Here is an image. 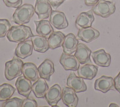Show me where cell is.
Here are the masks:
<instances>
[{"mask_svg":"<svg viewBox=\"0 0 120 107\" xmlns=\"http://www.w3.org/2000/svg\"><path fill=\"white\" fill-rule=\"evenodd\" d=\"M16 88L11 84L5 83L0 85V102H5L11 98Z\"/></svg>","mask_w":120,"mask_h":107,"instance_id":"26","label":"cell"},{"mask_svg":"<svg viewBox=\"0 0 120 107\" xmlns=\"http://www.w3.org/2000/svg\"><path fill=\"white\" fill-rule=\"evenodd\" d=\"M115 87L114 80L111 76H101L97 79L94 83V88L96 90L106 93Z\"/></svg>","mask_w":120,"mask_h":107,"instance_id":"11","label":"cell"},{"mask_svg":"<svg viewBox=\"0 0 120 107\" xmlns=\"http://www.w3.org/2000/svg\"><path fill=\"white\" fill-rule=\"evenodd\" d=\"M66 0H49V3L54 9H56L60 7Z\"/></svg>","mask_w":120,"mask_h":107,"instance_id":"31","label":"cell"},{"mask_svg":"<svg viewBox=\"0 0 120 107\" xmlns=\"http://www.w3.org/2000/svg\"><path fill=\"white\" fill-rule=\"evenodd\" d=\"M109 107H119V106L116 103H111L109 105Z\"/></svg>","mask_w":120,"mask_h":107,"instance_id":"34","label":"cell"},{"mask_svg":"<svg viewBox=\"0 0 120 107\" xmlns=\"http://www.w3.org/2000/svg\"><path fill=\"white\" fill-rule=\"evenodd\" d=\"M93 61L96 65L100 67H108L111 63V56L104 50H99L91 53Z\"/></svg>","mask_w":120,"mask_h":107,"instance_id":"13","label":"cell"},{"mask_svg":"<svg viewBox=\"0 0 120 107\" xmlns=\"http://www.w3.org/2000/svg\"><path fill=\"white\" fill-rule=\"evenodd\" d=\"M65 38V36L62 32L53 31L48 38V42L49 46L51 50H55L62 46Z\"/></svg>","mask_w":120,"mask_h":107,"instance_id":"25","label":"cell"},{"mask_svg":"<svg viewBox=\"0 0 120 107\" xmlns=\"http://www.w3.org/2000/svg\"><path fill=\"white\" fill-rule=\"evenodd\" d=\"M33 49L34 47L31 40L27 39L18 43L15 50V55L17 57L24 59L32 55Z\"/></svg>","mask_w":120,"mask_h":107,"instance_id":"10","label":"cell"},{"mask_svg":"<svg viewBox=\"0 0 120 107\" xmlns=\"http://www.w3.org/2000/svg\"><path fill=\"white\" fill-rule=\"evenodd\" d=\"M23 76L31 82H36L40 78L38 67L33 63H25L22 68Z\"/></svg>","mask_w":120,"mask_h":107,"instance_id":"19","label":"cell"},{"mask_svg":"<svg viewBox=\"0 0 120 107\" xmlns=\"http://www.w3.org/2000/svg\"><path fill=\"white\" fill-rule=\"evenodd\" d=\"M78 73L79 76L83 79L91 80L97 75L98 67L97 66L88 63L79 67L78 70Z\"/></svg>","mask_w":120,"mask_h":107,"instance_id":"22","label":"cell"},{"mask_svg":"<svg viewBox=\"0 0 120 107\" xmlns=\"http://www.w3.org/2000/svg\"><path fill=\"white\" fill-rule=\"evenodd\" d=\"M99 36L100 32L91 27L79 30L78 33V38L86 43L91 42L98 38Z\"/></svg>","mask_w":120,"mask_h":107,"instance_id":"17","label":"cell"},{"mask_svg":"<svg viewBox=\"0 0 120 107\" xmlns=\"http://www.w3.org/2000/svg\"><path fill=\"white\" fill-rule=\"evenodd\" d=\"M62 90L61 86L55 84L48 89L45 98L48 104L52 107H58L57 103L62 99Z\"/></svg>","mask_w":120,"mask_h":107,"instance_id":"6","label":"cell"},{"mask_svg":"<svg viewBox=\"0 0 120 107\" xmlns=\"http://www.w3.org/2000/svg\"><path fill=\"white\" fill-rule=\"evenodd\" d=\"M33 36V34L31 28L25 25L11 27L7 34V37L10 42L18 43L30 38Z\"/></svg>","mask_w":120,"mask_h":107,"instance_id":"1","label":"cell"},{"mask_svg":"<svg viewBox=\"0 0 120 107\" xmlns=\"http://www.w3.org/2000/svg\"><path fill=\"white\" fill-rule=\"evenodd\" d=\"M115 9V5L113 2L106 0H100L93 7L92 11L96 15L106 18L113 15Z\"/></svg>","mask_w":120,"mask_h":107,"instance_id":"4","label":"cell"},{"mask_svg":"<svg viewBox=\"0 0 120 107\" xmlns=\"http://www.w3.org/2000/svg\"><path fill=\"white\" fill-rule=\"evenodd\" d=\"M22 99L18 98H10L8 100H6L2 105L3 107H22Z\"/></svg>","mask_w":120,"mask_h":107,"instance_id":"28","label":"cell"},{"mask_svg":"<svg viewBox=\"0 0 120 107\" xmlns=\"http://www.w3.org/2000/svg\"><path fill=\"white\" fill-rule=\"evenodd\" d=\"M35 13L33 5L25 4L16 8L13 15L12 21L18 25H24L28 23Z\"/></svg>","mask_w":120,"mask_h":107,"instance_id":"2","label":"cell"},{"mask_svg":"<svg viewBox=\"0 0 120 107\" xmlns=\"http://www.w3.org/2000/svg\"><path fill=\"white\" fill-rule=\"evenodd\" d=\"M99 1L100 0H84L85 4L88 6H95Z\"/></svg>","mask_w":120,"mask_h":107,"instance_id":"33","label":"cell"},{"mask_svg":"<svg viewBox=\"0 0 120 107\" xmlns=\"http://www.w3.org/2000/svg\"><path fill=\"white\" fill-rule=\"evenodd\" d=\"M67 85L70 88L74 90L76 93L86 92L87 90L83 78L79 76H76L74 72H71L68 76L67 80Z\"/></svg>","mask_w":120,"mask_h":107,"instance_id":"8","label":"cell"},{"mask_svg":"<svg viewBox=\"0 0 120 107\" xmlns=\"http://www.w3.org/2000/svg\"><path fill=\"white\" fill-rule=\"evenodd\" d=\"M15 85L19 95L25 98H28L32 92L33 85L31 81L24 76H19L16 81Z\"/></svg>","mask_w":120,"mask_h":107,"instance_id":"12","label":"cell"},{"mask_svg":"<svg viewBox=\"0 0 120 107\" xmlns=\"http://www.w3.org/2000/svg\"><path fill=\"white\" fill-rule=\"evenodd\" d=\"M94 21V16L93 13V11L82 12L78 15L76 18L75 25L78 30H81L85 28L91 27Z\"/></svg>","mask_w":120,"mask_h":107,"instance_id":"14","label":"cell"},{"mask_svg":"<svg viewBox=\"0 0 120 107\" xmlns=\"http://www.w3.org/2000/svg\"><path fill=\"white\" fill-rule=\"evenodd\" d=\"M60 63L66 70L76 71L80 65V63L75 55H68L64 52L60 57Z\"/></svg>","mask_w":120,"mask_h":107,"instance_id":"9","label":"cell"},{"mask_svg":"<svg viewBox=\"0 0 120 107\" xmlns=\"http://www.w3.org/2000/svg\"><path fill=\"white\" fill-rule=\"evenodd\" d=\"M91 55V51L90 48L83 43H79L77 46L76 51H75V56L79 61L80 64L85 65L91 63L90 55Z\"/></svg>","mask_w":120,"mask_h":107,"instance_id":"15","label":"cell"},{"mask_svg":"<svg viewBox=\"0 0 120 107\" xmlns=\"http://www.w3.org/2000/svg\"><path fill=\"white\" fill-rule=\"evenodd\" d=\"M30 39L33 44L34 50L40 53H45L49 50V46L46 38L39 35L33 36Z\"/></svg>","mask_w":120,"mask_h":107,"instance_id":"24","label":"cell"},{"mask_svg":"<svg viewBox=\"0 0 120 107\" xmlns=\"http://www.w3.org/2000/svg\"><path fill=\"white\" fill-rule=\"evenodd\" d=\"M23 64L21 58L18 57H14L11 60L6 62L4 70L6 78L8 81H11L21 76Z\"/></svg>","mask_w":120,"mask_h":107,"instance_id":"3","label":"cell"},{"mask_svg":"<svg viewBox=\"0 0 120 107\" xmlns=\"http://www.w3.org/2000/svg\"><path fill=\"white\" fill-rule=\"evenodd\" d=\"M62 100L63 103L68 107H76L79 101L76 92L69 87H66L63 88Z\"/></svg>","mask_w":120,"mask_h":107,"instance_id":"16","label":"cell"},{"mask_svg":"<svg viewBox=\"0 0 120 107\" xmlns=\"http://www.w3.org/2000/svg\"><path fill=\"white\" fill-rule=\"evenodd\" d=\"M34 9L40 20L48 19L52 11L49 0H36Z\"/></svg>","mask_w":120,"mask_h":107,"instance_id":"5","label":"cell"},{"mask_svg":"<svg viewBox=\"0 0 120 107\" xmlns=\"http://www.w3.org/2000/svg\"><path fill=\"white\" fill-rule=\"evenodd\" d=\"M79 44L78 39L73 33H69L65 36L63 43V52L68 55H71L76 51Z\"/></svg>","mask_w":120,"mask_h":107,"instance_id":"21","label":"cell"},{"mask_svg":"<svg viewBox=\"0 0 120 107\" xmlns=\"http://www.w3.org/2000/svg\"><path fill=\"white\" fill-rule=\"evenodd\" d=\"M115 88L118 92L120 94V71L118 75L114 78Z\"/></svg>","mask_w":120,"mask_h":107,"instance_id":"32","label":"cell"},{"mask_svg":"<svg viewBox=\"0 0 120 107\" xmlns=\"http://www.w3.org/2000/svg\"><path fill=\"white\" fill-rule=\"evenodd\" d=\"M38 104L36 100L33 98H26L23 100L22 107H37Z\"/></svg>","mask_w":120,"mask_h":107,"instance_id":"30","label":"cell"},{"mask_svg":"<svg viewBox=\"0 0 120 107\" xmlns=\"http://www.w3.org/2000/svg\"><path fill=\"white\" fill-rule=\"evenodd\" d=\"M49 21L51 25L56 29H65L68 26V22L66 15L61 11L52 10L50 15Z\"/></svg>","mask_w":120,"mask_h":107,"instance_id":"7","label":"cell"},{"mask_svg":"<svg viewBox=\"0 0 120 107\" xmlns=\"http://www.w3.org/2000/svg\"><path fill=\"white\" fill-rule=\"evenodd\" d=\"M40 77L49 81L51 76L54 73L55 68L53 63L49 59L45 60L38 67Z\"/></svg>","mask_w":120,"mask_h":107,"instance_id":"20","label":"cell"},{"mask_svg":"<svg viewBox=\"0 0 120 107\" xmlns=\"http://www.w3.org/2000/svg\"><path fill=\"white\" fill-rule=\"evenodd\" d=\"M7 7L18 8L22 4V0H3Z\"/></svg>","mask_w":120,"mask_h":107,"instance_id":"29","label":"cell"},{"mask_svg":"<svg viewBox=\"0 0 120 107\" xmlns=\"http://www.w3.org/2000/svg\"><path fill=\"white\" fill-rule=\"evenodd\" d=\"M11 23L6 19H0V38L4 37L11 28Z\"/></svg>","mask_w":120,"mask_h":107,"instance_id":"27","label":"cell"},{"mask_svg":"<svg viewBox=\"0 0 120 107\" xmlns=\"http://www.w3.org/2000/svg\"><path fill=\"white\" fill-rule=\"evenodd\" d=\"M34 22L36 25V32L39 36L49 38L53 33V28L50 21L48 20H40L34 21Z\"/></svg>","mask_w":120,"mask_h":107,"instance_id":"18","label":"cell"},{"mask_svg":"<svg viewBox=\"0 0 120 107\" xmlns=\"http://www.w3.org/2000/svg\"><path fill=\"white\" fill-rule=\"evenodd\" d=\"M49 89L47 82L45 79L40 78L37 81L34 82L32 87V91L37 98H43Z\"/></svg>","mask_w":120,"mask_h":107,"instance_id":"23","label":"cell"}]
</instances>
